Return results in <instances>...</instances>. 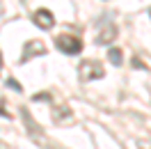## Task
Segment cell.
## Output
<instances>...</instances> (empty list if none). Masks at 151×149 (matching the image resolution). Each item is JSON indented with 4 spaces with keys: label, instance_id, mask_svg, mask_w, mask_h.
<instances>
[{
    "label": "cell",
    "instance_id": "cell-2",
    "mask_svg": "<svg viewBox=\"0 0 151 149\" xmlns=\"http://www.w3.org/2000/svg\"><path fill=\"white\" fill-rule=\"evenodd\" d=\"M78 74H80V80H94V78H103L105 69L101 62H94V60H85L78 67Z\"/></svg>",
    "mask_w": 151,
    "mask_h": 149
},
{
    "label": "cell",
    "instance_id": "cell-7",
    "mask_svg": "<svg viewBox=\"0 0 151 149\" xmlns=\"http://www.w3.org/2000/svg\"><path fill=\"white\" fill-rule=\"evenodd\" d=\"M124 53H122V51H119V48H110V51H108V57H110V62H112V64L114 67H119V64H122V62H124Z\"/></svg>",
    "mask_w": 151,
    "mask_h": 149
},
{
    "label": "cell",
    "instance_id": "cell-4",
    "mask_svg": "<svg viewBox=\"0 0 151 149\" xmlns=\"http://www.w3.org/2000/svg\"><path fill=\"white\" fill-rule=\"evenodd\" d=\"M32 21H35V25H39L41 30H50L53 25H55L53 12H48V9H37L35 16H32Z\"/></svg>",
    "mask_w": 151,
    "mask_h": 149
},
{
    "label": "cell",
    "instance_id": "cell-1",
    "mask_svg": "<svg viewBox=\"0 0 151 149\" xmlns=\"http://www.w3.org/2000/svg\"><path fill=\"white\" fill-rule=\"evenodd\" d=\"M55 46L64 55H78L83 51V41L73 35H60V37H55Z\"/></svg>",
    "mask_w": 151,
    "mask_h": 149
},
{
    "label": "cell",
    "instance_id": "cell-3",
    "mask_svg": "<svg viewBox=\"0 0 151 149\" xmlns=\"http://www.w3.org/2000/svg\"><path fill=\"white\" fill-rule=\"evenodd\" d=\"M46 53V46L39 41V39H30L28 44H25V48H23V55H21L19 62H28V60H32L35 55H44Z\"/></svg>",
    "mask_w": 151,
    "mask_h": 149
},
{
    "label": "cell",
    "instance_id": "cell-8",
    "mask_svg": "<svg viewBox=\"0 0 151 149\" xmlns=\"http://www.w3.org/2000/svg\"><path fill=\"white\" fill-rule=\"evenodd\" d=\"M7 85H9V87H14V90H19V92H21V85L16 83V80H12V78H9V80H7Z\"/></svg>",
    "mask_w": 151,
    "mask_h": 149
},
{
    "label": "cell",
    "instance_id": "cell-11",
    "mask_svg": "<svg viewBox=\"0 0 151 149\" xmlns=\"http://www.w3.org/2000/svg\"><path fill=\"white\" fill-rule=\"evenodd\" d=\"M149 19H151V7H149Z\"/></svg>",
    "mask_w": 151,
    "mask_h": 149
},
{
    "label": "cell",
    "instance_id": "cell-10",
    "mask_svg": "<svg viewBox=\"0 0 151 149\" xmlns=\"http://www.w3.org/2000/svg\"><path fill=\"white\" fill-rule=\"evenodd\" d=\"M0 69H2V53H0Z\"/></svg>",
    "mask_w": 151,
    "mask_h": 149
},
{
    "label": "cell",
    "instance_id": "cell-9",
    "mask_svg": "<svg viewBox=\"0 0 151 149\" xmlns=\"http://www.w3.org/2000/svg\"><path fill=\"white\" fill-rule=\"evenodd\" d=\"M2 12H5V7H2V0H0V16H2Z\"/></svg>",
    "mask_w": 151,
    "mask_h": 149
},
{
    "label": "cell",
    "instance_id": "cell-5",
    "mask_svg": "<svg viewBox=\"0 0 151 149\" xmlns=\"http://www.w3.org/2000/svg\"><path fill=\"white\" fill-rule=\"evenodd\" d=\"M114 37H117V25H112V23H105V28L99 32L96 41H99V44H110Z\"/></svg>",
    "mask_w": 151,
    "mask_h": 149
},
{
    "label": "cell",
    "instance_id": "cell-6",
    "mask_svg": "<svg viewBox=\"0 0 151 149\" xmlns=\"http://www.w3.org/2000/svg\"><path fill=\"white\" fill-rule=\"evenodd\" d=\"M53 119H55L57 124H69V122L73 119V112L69 110V106H60V108L53 112Z\"/></svg>",
    "mask_w": 151,
    "mask_h": 149
}]
</instances>
